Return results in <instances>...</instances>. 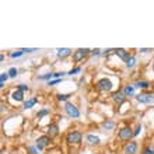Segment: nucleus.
I'll use <instances>...</instances> for the list:
<instances>
[{"instance_id":"c9c22d12","label":"nucleus","mask_w":154,"mask_h":154,"mask_svg":"<svg viewBox=\"0 0 154 154\" xmlns=\"http://www.w3.org/2000/svg\"><path fill=\"white\" fill-rule=\"evenodd\" d=\"M6 109H7V108H6V105H4V104H2V114H3Z\"/></svg>"},{"instance_id":"4468645a","label":"nucleus","mask_w":154,"mask_h":154,"mask_svg":"<svg viewBox=\"0 0 154 154\" xmlns=\"http://www.w3.org/2000/svg\"><path fill=\"white\" fill-rule=\"evenodd\" d=\"M72 52H73V51L69 48H57L56 49V55H57V57H60V59H65V57L70 56Z\"/></svg>"},{"instance_id":"9b49d317","label":"nucleus","mask_w":154,"mask_h":154,"mask_svg":"<svg viewBox=\"0 0 154 154\" xmlns=\"http://www.w3.org/2000/svg\"><path fill=\"white\" fill-rule=\"evenodd\" d=\"M115 55H116L121 60H123V62H126L128 59L130 57V53L126 51V49H123V48H118V49H115Z\"/></svg>"},{"instance_id":"393cba45","label":"nucleus","mask_w":154,"mask_h":154,"mask_svg":"<svg viewBox=\"0 0 154 154\" xmlns=\"http://www.w3.org/2000/svg\"><path fill=\"white\" fill-rule=\"evenodd\" d=\"M57 97V101H67L70 97H72V94H57L56 95Z\"/></svg>"},{"instance_id":"6ab92c4d","label":"nucleus","mask_w":154,"mask_h":154,"mask_svg":"<svg viewBox=\"0 0 154 154\" xmlns=\"http://www.w3.org/2000/svg\"><path fill=\"white\" fill-rule=\"evenodd\" d=\"M136 65H137V59L134 55H130V57L125 62V66L128 69H133V67H136Z\"/></svg>"},{"instance_id":"aec40b11","label":"nucleus","mask_w":154,"mask_h":154,"mask_svg":"<svg viewBox=\"0 0 154 154\" xmlns=\"http://www.w3.org/2000/svg\"><path fill=\"white\" fill-rule=\"evenodd\" d=\"M10 79V76H8V72H3V73L0 74V88L3 90L4 88V83Z\"/></svg>"},{"instance_id":"20e7f679","label":"nucleus","mask_w":154,"mask_h":154,"mask_svg":"<svg viewBox=\"0 0 154 154\" xmlns=\"http://www.w3.org/2000/svg\"><path fill=\"white\" fill-rule=\"evenodd\" d=\"M133 137V132H132V128L130 126H123L119 132H118V139L121 142H130V139Z\"/></svg>"},{"instance_id":"c85d7f7f","label":"nucleus","mask_w":154,"mask_h":154,"mask_svg":"<svg viewBox=\"0 0 154 154\" xmlns=\"http://www.w3.org/2000/svg\"><path fill=\"white\" fill-rule=\"evenodd\" d=\"M142 154H154L153 147H151V146L144 147V149H143V151H142Z\"/></svg>"},{"instance_id":"2f4dec72","label":"nucleus","mask_w":154,"mask_h":154,"mask_svg":"<svg viewBox=\"0 0 154 154\" xmlns=\"http://www.w3.org/2000/svg\"><path fill=\"white\" fill-rule=\"evenodd\" d=\"M21 51L24 53H34V52H37L38 49L37 48H21Z\"/></svg>"},{"instance_id":"7ed1b4c3","label":"nucleus","mask_w":154,"mask_h":154,"mask_svg":"<svg viewBox=\"0 0 154 154\" xmlns=\"http://www.w3.org/2000/svg\"><path fill=\"white\" fill-rule=\"evenodd\" d=\"M63 109H65L66 115H67L69 118H72V119H77V118H80V111H79L77 105H74L73 102H66Z\"/></svg>"},{"instance_id":"f3484780","label":"nucleus","mask_w":154,"mask_h":154,"mask_svg":"<svg viewBox=\"0 0 154 154\" xmlns=\"http://www.w3.org/2000/svg\"><path fill=\"white\" fill-rule=\"evenodd\" d=\"M11 98L14 100L16 102H24V93H21L20 90H14L11 93Z\"/></svg>"},{"instance_id":"6e6552de","label":"nucleus","mask_w":154,"mask_h":154,"mask_svg":"<svg viewBox=\"0 0 154 154\" xmlns=\"http://www.w3.org/2000/svg\"><path fill=\"white\" fill-rule=\"evenodd\" d=\"M91 52L90 49H87V48H80V49H77L76 52H73V62H80V60H83L88 53Z\"/></svg>"},{"instance_id":"1a4fd4ad","label":"nucleus","mask_w":154,"mask_h":154,"mask_svg":"<svg viewBox=\"0 0 154 154\" xmlns=\"http://www.w3.org/2000/svg\"><path fill=\"white\" fill-rule=\"evenodd\" d=\"M46 134H48L51 139L57 136V134H59V125H57V123H49L48 128H46Z\"/></svg>"},{"instance_id":"cd10ccee","label":"nucleus","mask_w":154,"mask_h":154,"mask_svg":"<svg viewBox=\"0 0 154 154\" xmlns=\"http://www.w3.org/2000/svg\"><path fill=\"white\" fill-rule=\"evenodd\" d=\"M17 90H20L21 93H25V91H28L29 90V87L27 84H23V83H21V84L17 85Z\"/></svg>"},{"instance_id":"5701e85b","label":"nucleus","mask_w":154,"mask_h":154,"mask_svg":"<svg viewBox=\"0 0 154 154\" xmlns=\"http://www.w3.org/2000/svg\"><path fill=\"white\" fill-rule=\"evenodd\" d=\"M23 55H24V52H23L21 49H18V51H14V52L10 53V57H11V59H18V57H21Z\"/></svg>"},{"instance_id":"f704fd0d","label":"nucleus","mask_w":154,"mask_h":154,"mask_svg":"<svg viewBox=\"0 0 154 154\" xmlns=\"http://www.w3.org/2000/svg\"><path fill=\"white\" fill-rule=\"evenodd\" d=\"M0 62H2V63L4 62V53H2V55H0Z\"/></svg>"},{"instance_id":"4c0bfd02","label":"nucleus","mask_w":154,"mask_h":154,"mask_svg":"<svg viewBox=\"0 0 154 154\" xmlns=\"http://www.w3.org/2000/svg\"><path fill=\"white\" fill-rule=\"evenodd\" d=\"M151 147H153V150H154V143H153V144H151Z\"/></svg>"},{"instance_id":"f257e3e1","label":"nucleus","mask_w":154,"mask_h":154,"mask_svg":"<svg viewBox=\"0 0 154 154\" xmlns=\"http://www.w3.org/2000/svg\"><path fill=\"white\" fill-rule=\"evenodd\" d=\"M83 140V134L79 130H70L69 133L66 134V143L69 146H79Z\"/></svg>"},{"instance_id":"39448f33","label":"nucleus","mask_w":154,"mask_h":154,"mask_svg":"<svg viewBox=\"0 0 154 154\" xmlns=\"http://www.w3.org/2000/svg\"><path fill=\"white\" fill-rule=\"evenodd\" d=\"M134 98L140 104H146V105L154 104V94H151V93H140L137 95H134Z\"/></svg>"},{"instance_id":"473e14b6","label":"nucleus","mask_w":154,"mask_h":154,"mask_svg":"<svg viewBox=\"0 0 154 154\" xmlns=\"http://www.w3.org/2000/svg\"><path fill=\"white\" fill-rule=\"evenodd\" d=\"M139 52L140 53H150V52H153V49H150V48H140L139 49Z\"/></svg>"},{"instance_id":"a878e982","label":"nucleus","mask_w":154,"mask_h":154,"mask_svg":"<svg viewBox=\"0 0 154 154\" xmlns=\"http://www.w3.org/2000/svg\"><path fill=\"white\" fill-rule=\"evenodd\" d=\"M27 151H28V154H41L39 150L37 149V146H28L27 147Z\"/></svg>"},{"instance_id":"7c9ffc66","label":"nucleus","mask_w":154,"mask_h":154,"mask_svg":"<svg viewBox=\"0 0 154 154\" xmlns=\"http://www.w3.org/2000/svg\"><path fill=\"white\" fill-rule=\"evenodd\" d=\"M140 132H142V125L139 123V125L136 126V129H134V132H133V137H137L139 134H140Z\"/></svg>"},{"instance_id":"412c9836","label":"nucleus","mask_w":154,"mask_h":154,"mask_svg":"<svg viewBox=\"0 0 154 154\" xmlns=\"http://www.w3.org/2000/svg\"><path fill=\"white\" fill-rule=\"evenodd\" d=\"M37 80H44V81H51V80H53V73L51 72V73H45V74H41V76H38L37 77Z\"/></svg>"},{"instance_id":"bb28decb","label":"nucleus","mask_w":154,"mask_h":154,"mask_svg":"<svg viewBox=\"0 0 154 154\" xmlns=\"http://www.w3.org/2000/svg\"><path fill=\"white\" fill-rule=\"evenodd\" d=\"M80 72H81V67H80V66H77V67H73V69H70L69 72H67V74H69V76H74V74L80 73Z\"/></svg>"},{"instance_id":"72a5a7b5","label":"nucleus","mask_w":154,"mask_h":154,"mask_svg":"<svg viewBox=\"0 0 154 154\" xmlns=\"http://www.w3.org/2000/svg\"><path fill=\"white\" fill-rule=\"evenodd\" d=\"M112 52H115V49H105V51L102 52V56H108V55Z\"/></svg>"},{"instance_id":"f03ea898","label":"nucleus","mask_w":154,"mask_h":154,"mask_svg":"<svg viewBox=\"0 0 154 154\" xmlns=\"http://www.w3.org/2000/svg\"><path fill=\"white\" fill-rule=\"evenodd\" d=\"M98 91H101V93H109L111 90L114 88V84H112V81L108 79V77H102L100 80L97 81V84H95Z\"/></svg>"},{"instance_id":"b1692460","label":"nucleus","mask_w":154,"mask_h":154,"mask_svg":"<svg viewBox=\"0 0 154 154\" xmlns=\"http://www.w3.org/2000/svg\"><path fill=\"white\" fill-rule=\"evenodd\" d=\"M8 76H10V79H16L18 76V69L17 67H10L8 69Z\"/></svg>"},{"instance_id":"0eeeda50","label":"nucleus","mask_w":154,"mask_h":154,"mask_svg":"<svg viewBox=\"0 0 154 154\" xmlns=\"http://www.w3.org/2000/svg\"><path fill=\"white\" fill-rule=\"evenodd\" d=\"M137 142L136 140H130L123 146V154H136L137 153Z\"/></svg>"},{"instance_id":"9d476101","label":"nucleus","mask_w":154,"mask_h":154,"mask_svg":"<svg viewBox=\"0 0 154 154\" xmlns=\"http://www.w3.org/2000/svg\"><path fill=\"white\" fill-rule=\"evenodd\" d=\"M134 88H139V90H149L151 87V83L149 80H144V79H140L134 83Z\"/></svg>"},{"instance_id":"2eb2a0df","label":"nucleus","mask_w":154,"mask_h":154,"mask_svg":"<svg viewBox=\"0 0 154 154\" xmlns=\"http://www.w3.org/2000/svg\"><path fill=\"white\" fill-rule=\"evenodd\" d=\"M85 142L88 143L90 146H98L101 140H100V137L95 136V134H87V136H85Z\"/></svg>"},{"instance_id":"c756f323","label":"nucleus","mask_w":154,"mask_h":154,"mask_svg":"<svg viewBox=\"0 0 154 154\" xmlns=\"http://www.w3.org/2000/svg\"><path fill=\"white\" fill-rule=\"evenodd\" d=\"M90 55H93V56H102V52H101V49H93L91 52H90Z\"/></svg>"},{"instance_id":"f8f14e48","label":"nucleus","mask_w":154,"mask_h":154,"mask_svg":"<svg viewBox=\"0 0 154 154\" xmlns=\"http://www.w3.org/2000/svg\"><path fill=\"white\" fill-rule=\"evenodd\" d=\"M111 98H112V101L115 102V104H118V105H121V104H123L126 100V97L123 95V93L122 91H116V93H114L112 95H111Z\"/></svg>"},{"instance_id":"423d86ee","label":"nucleus","mask_w":154,"mask_h":154,"mask_svg":"<svg viewBox=\"0 0 154 154\" xmlns=\"http://www.w3.org/2000/svg\"><path fill=\"white\" fill-rule=\"evenodd\" d=\"M51 140H52V139L49 137L48 134H42V136H39V137L37 139V144H35V146H37V149L39 151H42L45 147L51 144Z\"/></svg>"},{"instance_id":"dca6fc26","label":"nucleus","mask_w":154,"mask_h":154,"mask_svg":"<svg viewBox=\"0 0 154 154\" xmlns=\"http://www.w3.org/2000/svg\"><path fill=\"white\" fill-rule=\"evenodd\" d=\"M38 102V98L37 97H31L29 100H27V101L23 102V109H31L35 104Z\"/></svg>"},{"instance_id":"a211bd4d","label":"nucleus","mask_w":154,"mask_h":154,"mask_svg":"<svg viewBox=\"0 0 154 154\" xmlns=\"http://www.w3.org/2000/svg\"><path fill=\"white\" fill-rule=\"evenodd\" d=\"M115 126H116V123L112 119H105V121L102 122V129L104 130H112Z\"/></svg>"},{"instance_id":"4be33fe9","label":"nucleus","mask_w":154,"mask_h":154,"mask_svg":"<svg viewBox=\"0 0 154 154\" xmlns=\"http://www.w3.org/2000/svg\"><path fill=\"white\" fill-rule=\"evenodd\" d=\"M51 114V109H48V108H44V109H41L37 112V118L38 119H42L44 116H46V115Z\"/></svg>"},{"instance_id":"e433bc0d","label":"nucleus","mask_w":154,"mask_h":154,"mask_svg":"<svg viewBox=\"0 0 154 154\" xmlns=\"http://www.w3.org/2000/svg\"><path fill=\"white\" fill-rule=\"evenodd\" d=\"M151 69H153V72H154V59H153V62H151Z\"/></svg>"},{"instance_id":"ddd939ff","label":"nucleus","mask_w":154,"mask_h":154,"mask_svg":"<svg viewBox=\"0 0 154 154\" xmlns=\"http://www.w3.org/2000/svg\"><path fill=\"white\" fill-rule=\"evenodd\" d=\"M134 91H136V88H134L133 84H126V85H123V88H122V93H123L125 97H133Z\"/></svg>"}]
</instances>
